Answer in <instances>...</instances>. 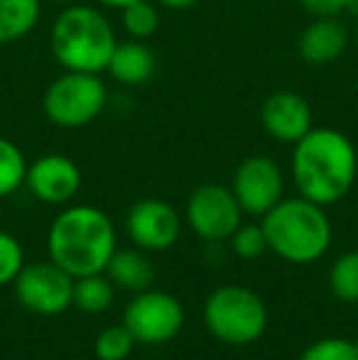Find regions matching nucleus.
<instances>
[{
  "instance_id": "aec40b11",
  "label": "nucleus",
  "mask_w": 358,
  "mask_h": 360,
  "mask_svg": "<svg viewBox=\"0 0 358 360\" xmlns=\"http://www.w3.org/2000/svg\"><path fill=\"white\" fill-rule=\"evenodd\" d=\"M123 30L130 39H150L160 30V8L153 0H135L120 10Z\"/></svg>"
},
{
  "instance_id": "b1692460",
  "label": "nucleus",
  "mask_w": 358,
  "mask_h": 360,
  "mask_svg": "<svg viewBox=\"0 0 358 360\" xmlns=\"http://www.w3.org/2000/svg\"><path fill=\"white\" fill-rule=\"evenodd\" d=\"M300 360H358L356 343L349 338H319L302 351Z\"/></svg>"
},
{
  "instance_id": "cd10ccee",
  "label": "nucleus",
  "mask_w": 358,
  "mask_h": 360,
  "mask_svg": "<svg viewBox=\"0 0 358 360\" xmlns=\"http://www.w3.org/2000/svg\"><path fill=\"white\" fill-rule=\"evenodd\" d=\"M101 5H106V8H115V10H123L125 5L135 3V0H98Z\"/></svg>"
},
{
  "instance_id": "f3484780",
  "label": "nucleus",
  "mask_w": 358,
  "mask_h": 360,
  "mask_svg": "<svg viewBox=\"0 0 358 360\" xmlns=\"http://www.w3.org/2000/svg\"><path fill=\"white\" fill-rule=\"evenodd\" d=\"M42 0H0V47L20 42L39 22Z\"/></svg>"
},
{
  "instance_id": "bb28decb",
  "label": "nucleus",
  "mask_w": 358,
  "mask_h": 360,
  "mask_svg": "<svg viewBox=\"0 0 358 360\" xmlns=\"http://www.w3.org/2000/svg\"><path fill=\"white\" fill-rule=\"evenodd\" d=\"M155 3L167 10H189V8H194L199 0H155Z\"/></svg>"
},
{
  "instance_id": "9d476101",
  "label": "nucleus",
  "mask_w": 358,
  "mask_h": 360,
  "mask_svg": "<svg viewBox=\"0 0 358 360\" xmlns=\"http://www.w3.org/2000/svg\"><path fill=\"white\" fill-rule=\"evenodd\" d=\"M231 191L238 199L243 214L263 218L272 206L285 199L282 169L268 155H250L236 167Z\"/></svg>"
},
{
  "instance_id": "f8f14e48",
  "label": "nucleus",
  "mask_w": 358,
  "mask_h": 360,
  "mask_svg": "<svg viewBox=\"0 0 358 360\" xmlns=\"http://www.w3.org/2000/svg\"><path fill=\"white\" fill-rule=\"evenodd\" d=\"M25 186L34 199L52 206H62L69 204L82 189V169L72 157L49 152V155L37 157L27 165Z\"/></svg>"
},
{
  "instance_id": "dca6fc26",
  "label": "nucleus",
  "mask_w": 358,
  "mask_h": 360,
  "mask_svg": "<svg viewBox=\"0 0 358 360\" xmlns=\"http://www.w3.org/2000/svg\"><path fill=\"white\" fill-rule=\"evenodd\" d=\"M106 272H108L110 282H113L115 287H123L135 294L150 289L155 282V267H153V262L148 260L145 250H140V248L138 250H118V248H115Z\"/></svg>"
},
{
  "instance_id": "f03ea898",
  "label": "nucleus",
  "mask_w": 358,
  "mask_h": 360,
  "mask_svg": "<svg viewBox=\"0 0 358 360\" xmlns=\"http://www.w3.org/2000/svg\"><path fill=\"white\" fill-rule=\"evenodd\" d=\"M47 248L49 260L72 277L106 272L115 252L113 221L96 206H69L49 226Z\"/></svg>"
},
{
  "instance_id": "412c9836",
  "label": "nucleus",
  "mask_w": 358,
  "mask_h": 360,
  "mask_svg": "<svg viewBox=\"0 0 358 360\" xmlns=\"http://www.w3.org/2000/svg\"><path fill=\"white\" fill-rule=\"evenodd\" d=\"M329 289L341 302H358V250L344 252L331 265Z\"/></svg>"
},
{
  "instance_id": "7c9ffc66",
  "label": "nucleus",
  "mask_w": 358,
  "mask_h": 360,
  "mask_svg": "<svg viewBox=\"0 0 358 360\" xmlns=\"http://www.w3.org/2000/svg\"><path fill=\"white\" fill-rule=\"evenodd\" d=\"M0 228H3V209H0Z\"/></svg>"
},
{
  "instance_id": "5701e85b",
  "label": "nucleus",
  "mask_w": 358,
  "mask_h": 360,
  "mask_svg": "<svg viewBox=\"0 0 358 360\" xmlns=\"http://www.w3.org/2000/svg\"><path fill=\"white\" fill-rule=\"evenodd\" d=\"M229 240H231L234 252L238 257H243V260H255V257L265 255V252L270 250L268 236H265V231H263V223H260V226H255V223L238 226Z\"/></svg>"
},
{
  "instance_id": "6ab92c4d",
  "label": "nucleus",
  "mask_w": 358,
  "mask_h": 360,
  "mask_svg": "<svg viewBox=\"0 0 358 360\" xmlns=\"http://www.w3.org/2000/svg\"><path fill=\"white\" fill-rule=\"evenodd\" d=\"M27 176V160L13 140L0 138V199L15 194L25 184Z\"/></svg>"
},
{
  "instance_id": "423d86ee",
  "label": "nucleus",
  "mask_w": 358,
  "mask_h": 360,
  "mask_svg": "<svg viewBox=\"0 0 358 360\" xmlns=\"http://www.w3.org/2000/svg\"><path fill=\"white\" fill-rule=\"evenodd\" d=\"M108 105V89L101 74L64 72L47 86L42 110L57 128L79 130L94 123Z\"/></svg>"
},
{
  "instance_id": "39448f33",
  "label": "nucleus",
  "mask_w": 358,
  "mask_h": 360,
  "mask_svg": "<svg viewBox=\"0 0 358 360\" xmlns=\"http://www.w3.org/2000/svg\"><path fill=\"white\" fill-rule=\"evenodd\" d=\"M206 328L219 341L231 346H248L268 328L265 302L248 287L224 285L209 294L204 304Z\"/></svg>"
},
{
  "instance_id": "4468645a",
  "label": "nucleus",
  "mask_w": 358,
  "mask_h": 360,
  "mask_svg": "<svg viewBox=\"0 0 358 360\" xmlns=\"http://www.w3.org/2000/svg\"><path fill=\"white\" fill-rule=\"evenodd\" d=\"M346 47H349V30L339 20V15L314 18L297 39V52L309 67H329L344 57Z\"/></svg>"
},
{
  "instance_id": "20e7f679",
  "label": "nucleus",
  "mask_w": 358,
  "mask_h": 360,
  "mask_svg": "<svg viewBox=\"0 0 358 360\" xmlns=\"http://www.w3.org/2000/svg\"><path fill=\"white\" fill-rule=\"evenodd\" d=\"M260 223L268 236L270 250L295 265L319 260L331 245V221L324 206L305 196L282 199Z\"/></svg>"
},
{
  "instance_id": "a878e982",
  "label": "nucleus",
  "mask_w": 358,
  "mask_h": 360,
  "mask_svg": "<svg viewBox=\"0 0 358 360\" xmlns=\"http://www.w3.org/2000/svg\"><path fill=\"white\" fill-rule=\"evenodd\" d=\"M300 3L307 13H312L314 18H321V15H341L346 0H300Z\"/></svg>"
},
{
  "instance_id": "1a4fd4ad",
  "label": "nucleus",
  "mask_w": 358,
  "mask_h": 360,
  "mask_svg": "<svg viewBox=\"0 0 358 360\" xmlns=\"http://www.w3.org/2000/svg\"><path fill=\"white\" fill-rule=\"evenodd\" d=\"M238 199L234 196L231 186L221 184H201L191 191L186 201V223L199 238L211 243L229 240L241 226Z\"/></svg>"
},
{
  "instance_id": "7ed1b4c3",
  "label": "nucleus",
  "mask_w": 358,
  "mask_h": 360,
  "mask_svg": "<svg viewBox=\"0 0 358 360\" xmlns=\"http://www.w3.org/2000/svg\"><path fill=\"white\" fill-rule=\"evenodd\" d=\"M115 44L113 25L94 5H67L49 30V49L64 72L103 74Z\"/></svg>"
},
{
  "instance_id": "4be33fe9",
  "label": "nucleus",
  "mask_w": 358,
  "mask_h": 360,
  "mask_svg": "<svg viewBox=\"0 0 358 360\" xmlns=\"http://www.w3.org/2000/svg\"><path fill=\"white\" fill-rule=\"evenodd\" d=\"M135 336L125 326H108L96 336L94 353L98 360H125L135 348Z\"/></svg>"
},
{
  "instance_id": "a211bd4d",
  "label": "nucleus",
  "mask_w": 358,
  "mask_h": 360,
  "mask_svg": "<svg viewBox=\"0 0 358 360\" xmlns=\"http://www.w3.org/2000/svg\"><path fill=\"white\" fill-rule=\"evenodd\" d=\"M115 302V285L103 272L96 275L74 277V297L72 307H77L84 314H103Z\"/></svg>"
},
{
  "instance_id": "473e14b6",
  "label": "nucleus",
  "mask_w": 358,
  "mask_h": 360,
  "mask_svg": "<svg viewBox=\"0 0 358 360\" xmlns=\"http://www.w3.org/2000/svg\"><path fill=\"white\" fill-rule=\"evenodd\" d=\"M354 343H356V351H358V338H356V341H354Z\"/></svg>"
},
{
  "instance_id": "ddd939ff",
  "label": "nucleus",
  "mask_w": 358,
  "mask_h": 360,
  "mask_svg": "<svg viewBox=\"0 0 358 360\" xmlns=\"http://www.w3.org/2000/svg\"><path fill=\"white\" fill-rule=\"evenodd\" d=\"M260 123L272 140L282 145H295L314 128L312 105L297 91H275L263 101Z\"/></svg>"
},
{
  "instance_id": "c756f323",
  "label": "nucleus",
  "mask_w": 358,
  "mask_h": 360,
  "mask_svg": "<svg viewBox=\"0 0 358 360\" xmlns=\"http://www.w3.org/2000/svg\"><path fill=\"white\" fill-rule=\"evenodd\" d=\"M42 3H49V5H62V8H67V5L77 3V0H42Z\"/></svg>"
},
{
  "instance_id": "2eb2a0df",
  "label": "nucleus",
  "mask_w": 358,
  "mask_h": 360,
  "mask_svg": "<svg viewBox=\"0 0 358 360\" xmlns=\"http://www.w3.org/2000/svg\"><path fill=\"white\" fill-rule=\"evenodd\" d=\"M155 69H158V59L153 49L143 39H125L115 44L106 72L120 86H143L155 76Z\"/></svg>"
},
{
  "instance_id": "2f4dec72",
  "label": "nucleus",
  "mask_w": 358,
  "mask_h": 360,
  "mask_svg": "<svg viewBox=\"0 0 358 360\" xmlns=\"http://www.w3.org/2000/svg\"><path fill=\"white\" fill-rule=\"evenodd\" d=\"M356 44H358V22H356Z\"/></svg>"
},
{
  "instance_id": "6e6552de",
  "label": "nucleus",
  "mask_w": 358,
  "mask_h": 360,
  "mask_svg": "<svg viewBox=\"0 0 358 360\" xmlns=\"http://www.w3.org/2000/svg\"><path fill=\"white\" fill-rule=\"evenodd\" d=\"M15 297L27 311L39 316H57L72 307L74 277L57 262H32L20 270L13 282Z\"/></svg>"
},
{
  "instance_id": "393cba45",
  "label": "nucleus",
  "mask_w": 358,
  "mask_h": 360,
  "mask_svg": "<svg viewBox=\"0 0 358 360\" xmlns=\"http://www.w3.org/2000/svg\"><path fill=\"white\" fill-rule=\"evenodd\" d=\"M23 267H25L23 245L18 243V238L0 228V287L13 285Z\"/></svg>"
},
{
  "instance_id": "c85d7f7f",
  "label": "nucleus",
  "mask_w": 358,
  "mask_h": 360,
  "mask_svg": "<svg viewBox=\"0 0 358 360\" xmlns=\"http://www.w3.org/2000/svg\"><path fill=\"white\" fill-rule=\"evenodd\" d=\"M344 13H346V15H351V18H356V20H358V0H346V5H344Z\"/></svg>"
},
{
  "instance_id": "9b49d317",
  "label": "nucleus",
  "mask_w": 358,
  "mask_h": 360,
  "mask_svg": "<svg viewBox=\"0 0 358 360\" xmlns=\"http://www.w3.org/2000/svg\"><path fill=\"white\" fill-rule=\"evenodd\" d=\"M130 240L145 252L170 250L179 240L181 218L172 204L162 199H143L133 204L125 218Z\"/></svg>"
},
{
  "instance_id": "0eeeda50",
  "label": "nucleus",
  "mask_w": 358,
  "mask_h": 360,
  "mask_svg": "<svg viewBox=\"0 0 358 360\" xmlns=\"http://www.w3.org/2000/svg\"><path fill=\"white\" fill-rule=\"evenodd\" d=\"M123 326L140 343H167L184 326V307L172 294L145 289L125 307Z\"/></svg>"
},
{
  "instance_id": "f257e3e1",
  "label": "nucleus",
  "mask_w": 358,
  "mask_h": 360,
  "mask_svg": "<svg viewBox=\"0 0 358 360\" xmlns=\"http://www.w3.org/2000/svg\"><path fill=\"white\" fill-rule=\"evenodd\" d=\"M292 147V179L300 196L331 206L356 184L358 152L341 130L312 128Z\"/></svg>"
}]
</instances>
